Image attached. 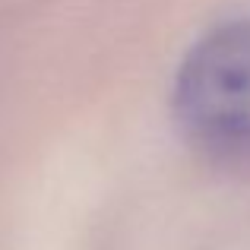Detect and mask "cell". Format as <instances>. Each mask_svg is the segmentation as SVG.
I'll use <instances>...</instances> for the list:
<instances>
[{
    "mask_svg": "<svg viewBox=\"0 0 250 250\" xmlns=\"http://www.w3.org/2000/svg\"><path fill=\"white\" fill-rule=\"evenodd\" d=\"M171 114L184 140L225 168H250V19L206 29L181 57Z\"/></svg>",
    "mask_w": 250,
    "mask_h": 250,
    "instance_id": "cell-1",
    "label": "cell"
}]
</instances>
